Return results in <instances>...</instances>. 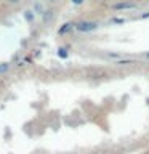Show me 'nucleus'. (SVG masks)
Masks as SVG:
<instances>
[{
	"instance_id": "39448f33",
	"label": "nucleus",
	"mask_w": 149,
	"mask_h": 154,
	"mask_svg": "<svg viewBox=\"0 0 149 154\" xmlns=\"http://www.w3.org/2000/svg\"><path fill=\"white\" fill-rule=\"evenodd\" d=\"M31 10L37 14L38 18H40L43 14V11L47 10V7H45V3H43V0H34L32 5H31Z\"/></svg>"
},
{
	"instance_id": "423d86ee",
	"label": "nucleus",
	"mask_w": 149,
	"mask_h": 154,
	"mask_svg": "<svg viewBox=\"0 0 149 154\" xmlns=\"http://www.w3.org/2000/svg\"><path fill=\"white\" fill-rule=\"evenodd\" d=\"M21 14H23V18H24V21H26L27 24H34V23H35V21H37V18H38V16H37V14H35V13H34V11H32V10H31V8H24Z\"/></svg>"
},
{
	"instance_id": "ddd939ff",
	"label": "nucleus",
	"mask_w": 149,
	"mask_h": 154,
	"mask_svg": "<svg viewBox=\"0 0 149 154\" xmlns=\"http://www.w3.org/2000/svg\"><path fill=\"white\" fill-rule=\"evenodd\" d=\"M135 19H138V21H144V19H149V10H146V11L139 13Z\"/></svg>"
},
{
	"instance_id": "4468645a",
	"label": "nucleus",
	"mask_w": 149,
	"mask_h": 154,
	"mask_svg": "<svg viewBox=\"0 0 149 154\" xmlns=\"http://www.w3.org/2000/svg\"><path fill=\"white\" fill-rule=\"evenodd\" d=\"M43 2H47L48 5H58L61 2V0H43Z\"/></svg>"
},
{
	"instance_id": "2eb2a0df",
	"label": "nucleus",
	"mask_w": 149,
	"mask_h": 154,
	"mask_svg": "<svg viewBox=\"0 0 149 154\" xmlns=\"http://www.w3.org/2000/svg\"><path fill=\"white\" fill-rule=\"evenodd\" d=\"M141 56H143V58H144V60H146V61H149V51H144Z\"/></svg>"
},
{
	"instance_id": "f257e3e1",
	"label": "nucleus",
	"mask_w": 149,
	"mask_h": 154,
	"mask_svg": "<svg viewBox=\"0 0 149 154\" xmlns=\"http://www.w3.org/2000/svg\"><path fill=\"white\" fill-rule=\"evenodd\" d=\"M103 26L99 21L96 19H80V21H75V32L79 34H90L95 32Z\"/></svg>"
},
{
	"instance_id": "f8f14e48",
	"label": "nucleus",
	"mask_w": 149,
	"mask_h": 154,
	"mask_svg": "<svg viewBox=\"0 0 149 154\" xmlns=\"http://www.w3.org/2000/svg\"><path fill=\"white\" fill-rule=\"evenodd\" d=\"M5 3L8 5V7H18V5H21L24 0H3Z\"/></svg>"
},
{
	"instance_id": "20e7f679",
	"label": "nucleus",
	"mask_w": 149,
	"mask_h": 154,
	"mask_svg": "<svg viewBox=\"0 0 149 154\" xmlns=\"http://www.w3.org/2000/svg\"><path fill=\"white\" fill-rule=\"evenodd\" d=\"M72 32H75V21H66L62 23L59 27H58L56 34L59 37H66V35H71Z\"/></svg>"
},
{
	"instance_id": "f3484780",
	"label": "nucleus",
	"mask_w": 149,
	"mask_h": 154,
	"mask_svg": "<svg viewBox=\"0 0 149 154\" xmlns=\"http://www.w3.org/2000/svg\"><path fill=\"white\" fill-rule=\"evenodd\" d=\"M88 154H101V152H88Z\"/></svg>"
},
{
	"instance_id": "0eeeda50",
	"label": "nucleus",
	"mask_w": 149,
	"mask_h": 154,
	"mask_svg": "<svg viewBox=\"0 0 149 154\" xmlns=\"http://www.w3.org/2000/svg\"><path fill=\"white\" fill-rule=\"evenodd\" d=\"M56 55H58V58H61V60H67V58H69V47H58Z\"/></svg>"
},
{
	"instance_id": "a211bd4d",
	"label": "nucleus",
	"mask_w": 149,
	"mask_h": 154,
	"mask_svg": "<svg viewBox=\"0 0 149 154\" xmlns=\"http://www.w3.org/2000/svg\"><path fill=\"white\" fill-rule=\"evenodd\" d=\"M72 154H75V152H72Z\"/></svg>"
},
{
	"instance_id": "9d476101",
	"label": "nucleus",
	"mask_w": 149,
	"mask_h": 154,
	"mask_svg": "<svg viewBox=\"0 0 149 154\" xmlns=\"http://www.w3.org/2000/svg\"><path fill=\"white\" fill-rule=\"evenodd\" d=\"M115 64L117 66H127V64H135L133 60H123V58H120V60L115 61Z\"/></svg>"
},
{
	"instance_id": "dca6fc26",
	"label": "nucleus",
	"mask_w": 149,
	"mask_h": 154,
	"mask_svg": "<svg viewBox=\"0 0 149 154\" xmlns=\"http://www.w3.org/2000/svg\"><path fill=\"white\" fill-rule=\"evenodd\" d=\"M95 2H98V3H111V0H95Z\"/></svg>"
},
{
	"instance_id": "f03ea898",
	"label": "nucleus",
	"mask_w": 149,
	"mask_h": 154,
	"mask_svg": "<svg viewBox=\"0 0 149 154\" xmlns=\"http://www.w3.org/2000/svg\"><path fill=\"white\" fill-rule=\"evenodd\" d=\"M109 10L115 13L120 11H133V10H138V3L133 2V0H119V2L109 3Z\"/></svg>"
},
{
	"instance_id": "7ed1b4c3",
	"label": "nucleus",
	"mask_w": 149,
	"mask_h": 154,
	"mask_svg": "<svg viewBox=\"0 0 149 154\" xmlns=\"http://www.w3.org/2000/svg\"><path fill=\"white\" fill-rule=\"evenodd\" d=\"M55 19H56V10L53 7H47V10L43 11V14L40 16L42 24H43V26H50V24L55 23Z\"/></svg>"
},
{
	"instance_id": "1a4fd4ad",
	"label": "nucleus",
	"mask_w": 149,
	"mask_h": 154,
	"mask_svg": "<svg viewBox=\"0 0 149 154\" xmlns=\"http://www.w3.org/2000/svg\"><path fill=\"white\" fill-rule=\"evenodd\" d=\"M128 19L127 18H119V16H112L109 19V24H125Z\"/></svg>"
},
{
	"instance_id": "9b49d317",
	"label": "nucleus",
	"mask_w": 149,
	"mask_h": 154,
	"mask_svg": "<svg viewBox=\"0 0 149 154\" xmlns=\"http://www.w3.org/2000/svg\"><path fill=\"white\" fill-rule=\"evenodd\" d=\"M87 2H88V0H69V3L72 5V7H77V8H79V7H84Z\"/></svg>"
},
{
	"instance_id": "6e6552de",
	"label": "nucleus",
	"mask_w": 149,
	"mask_h": 154,
	"mask_svg": "<svg viewBox=\"0 0 149 154\" xmlns=\"http://www.w3.org/2000/svg\"><path fill=\"white\" fill-rule=\"evenodd\" d=\"M10 69H11V63H10V61L0 63V75H2V74H7Z\"/></svg>"
}]
</instances>
